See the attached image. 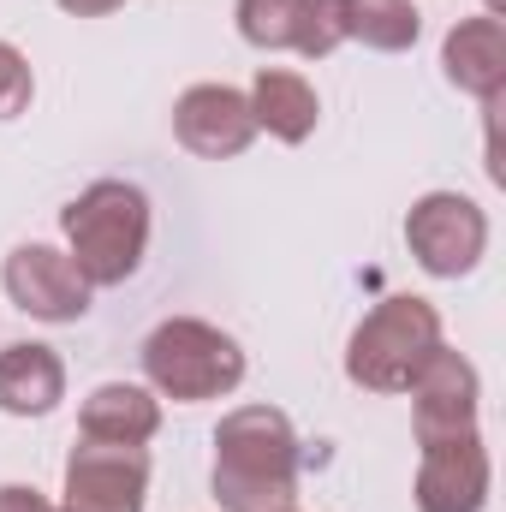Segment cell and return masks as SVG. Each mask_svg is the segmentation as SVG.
Masks as SVG:
<instances>
[{"instance_id": "cell-20", "label": "cell", "mask_w": 506, "mask_h": 512, "mask_svg": "<svg viewBox=\"0 0 506 512\" xmlns=\"http://www.w3.org/2000/svg\"><path fill=\"white\" fill-rule=\"evenodd\" d=\"M286 512H292V507H286Z\"/></svg>"}, {"instance_id": "cell-8", "label": "cell", "mask_w": 506, "mask_h": 512, "mask_svg": "<svg viewBox=\"0 0 506 512\" xmlns=\"http://www.w3.org/2000/svg\"><path fill=\"white\" fill-rule=\"evenodd\" d=\"M0 280H6V298L36 322H78L90 310V292H96L78 274V262L54 245H18L6 256Z\"/></svg>"}, {"instance_id": "cell-3", "label": "cell", "mask_w": 506, "mask_h": 512, "mask_svg": "<svg viewBox=\"0 0 506 512\" xmlns=\"http://www.w3.org/2000/svg\"><path fill=\"white\" fill-rule=\"evenodd\" d=\"M143 376L161 399L197 405V399H227L245 382V346L197 316H167L143 340Z\"/></svg>"}, {"instance_id": "cell-2", "label": "cell", "mask_w": 506, "mask_h": 512, "mask_svg": "<svg viewBox=\"0 0 506 512\" xmlns=\"http://www.w3.org/2000/svg\"><path fill=\"white\" fill-rule=\"evenodd\" d=\"M60 227L66 256L90 286H126L149 251V197L126 179H96L60 209Z\"/></svg>"}, {"instance_id": "cell-19", "label": "cell", "mask_w": 506, "mask_h": 512, "mask_svg": "<svg viewBox=\"0 0 506 512\" xmlns=\"http://www.w3.org/2000/svg\"><path fill=\"white\" fill-rule=\"evenodd\" d=\"M60 12H72V18H108V12H120L126 0H54Z\"/></svg>"}, {"instance_id": "cell-6", "label": "cell", "mask_w": 506, "mask_h": 512, "mask_svg": "<svg viewBox=\"0 0 506 512\" xmlns=\"http://www.w3.org/2000/svg\"><path fill=\"white\" fill-rule=\"evenodd\" d=\"M149 453L114 441H78L66 459V512H143Z\"/></svg>"}, {"instance_id": "cell-7", "label": "cell", "mask_w": 506, "mask_h": 512, "mask_svg": "<svg viewBox=\"0 0 506 512\" xmlns=\"http://www.w3.org/2000/svg\"><path fill=\"white\" fill-rule=\"evenodd\" d=\"M477 399H483V382H477L471 358H459L453 346H441L423 364V376L411 382V429H417V447L477 435Z\"/></svg>"}, {"instance_id": "cell-16", "label": "cell", "mask_w": 506, "mask_h": 512, "mask_svg": "<svg viewBox=\"0 0 506 512\" xmlns=\"http://www.w3.org/2000/svg\"><path fill=\"white\" fill-rule=\"evenodd\" d=\"M346 42H364L376 54H405L423 36V12L411 0H340Z\"/></svg>"}, {"instance_id": "cell-1", "label": "cell", "mask_w": 506, "mask_h": 512, "mask_svg": "<svg viewBox=\"0 0 506 512\" xmlns=\"http://www.w3.org/2000/svg\"><path fill=\"white\" fill-rule=\"evenodd\" d=\"M215 501L227 512H286L298 495V429L274 405H239L215 429Z\"/></svg>"}, {"instance_id": "cell-9", "label": "cell", "mask_w": 506, "mask_h": 512, "mask_svg": "<svg viewBox=\"0 0 506 512\" xmlns=\"http://www.w3.org/2000/svg\"><path fill=\"white\" fill-rule=\"evenodd\" d=\"M239 36L251 48H292L304 60H328L346 42L340 0H239Z\"/></svg>"}, {"instance_id": "cell-18", "label": "cell", "mask_w": 506, "mask_h": 512, "mask_svg": "<svg viewBox=\"0 0 506 512\" xmlns=\"http://www.w3.org/2000/svg\"><path fill=\"white\" fill-rule=\"evenodd\" d=\"M0 512H54V507H48L42 489H30V483H6V489H0Z\"/></svg>"}, {"instance_id": "cell-13", "label": "cell", "mask_w": 506, "mask_h": 512, "mask_svg": "<svg viewBox=\"0 0 506 512\" xmlns=\"http://www.w3.org/2000/svg\"><path fill=\"white\" fill-rule=\"evenodd\" d=\"M161 429V399L137 382H102L84 411H78V435L84 441H114V447H149Z\"/></svg>"}, {"instance_id": "cell-5", "label": "cell", "mask_w": 506, "mask_h": 512, "mask_svg": "<svg viewBox=\"0 0 506 512\" xmlns=\"http://www.w3.org/2000/svg\"><path fill=\"white\" fill-rule=\"evenodd\" d=\"M405 245H411L423 274L459 280V274H471L483 262V251H489V215L471 197H459V191H429L405 215Z\"/></svg>"}, {"instance_id": "cell-12", "label": "cell", "mask_w": 506, "mask_h": 512, "mask_svg": "<svg viewBox=\"0 0 506 512\" xmlns=\"http://www.w3.org/2000/svg\"><path fill=\"white\" fill-rule=\"evenodd\" d=\"M441 66H447V84H459L465 96L477 102H501L506 90V24L495 12H477V18H459L441 42Z\"/></svg>"}, {"instance_id": "cell-4", "label": "cell", "mask_w": 506, "mask_h": 512, "mask_svg": "<svg viewBox=\"0 0 506 512\" xmlns=\"http://www.w3.org/2000/svg\"><path fill=\"white\" fill-rule=\"evenodd\" d=\"M441 316L423 298H387L376 304L346 346V376L370 393H411V382L423 376V364L441 352Z\"/></svg>"}, {"instance_id": "cell-17", "label": "cell", "mask_w": 506, "mask_h": 512, "mask_svg": "<svg viewBox=\"0 0 506 512\" xmlns=\"http://www.w3.org/2000/svg\"><path fill=\"white\" fill-rule=\"evenodd\" d=\"M30 96H36L30 60H24L12 42H0V120H18V114L30 108Z\"/></svg>"}, {"instance_id": "cell-11", "label": "cell", "mask_w": 506, "mask_h": 512, "mask_svg": "<svg viewBox=\"0 0 506 512\" xmlns=\"http://www.w3.org/2000/svg\"><path fill=\"white\" fill-rule=\"evenodd\" d=\"M489 483H495V471H489L483 435L435 441V447H423V465H417V512H483Z\"/></svg>"}, {"instance_id": "cell-15", "label": "cell", "mask_w": 506, "mask_h": 512, "mask_svg": "<svg viewBox=\"0 0 506 512\" xmlns=\"http://www.w3.org/2000/svg\"><path fill=\"white\" fill-rule=\"evenodd\" d=\"M251 114H256V131H268L280 143H304L322 120V96H316L310 78H298L286 66H262L251 84Z\"/></svg>"}, {"instance_id": "cell-10", "label": "cell", "mask_w": 506, "mask_h": 512, "mask_svg": "<svg viewBox=\"0 0 506 512\" xmlns=\"http://www.w3.org/2000/svg\"><path fill=\"white\" fill-rule=\"evenodd\" d=\"M173 137L203 155V161H227V155H245L256 137V114L251 96L233 90V84H191L179 102H173Z\"/></svg>"}, {"instance_id": "cell-14", "label": "cell", "mask_w": 506, "mask_h": 512, "mask_svg": "<svg viewBox=\"0 0 506 512\" xmlns=\"http://www.w3.org/2000/svg\"><path fill=\"white\" fill-rule=\"evenodd\" d=\"M66 399V364L54 346L18 340L0 352V411L6 417H48Z\"/></svg>"}]
</instances>
